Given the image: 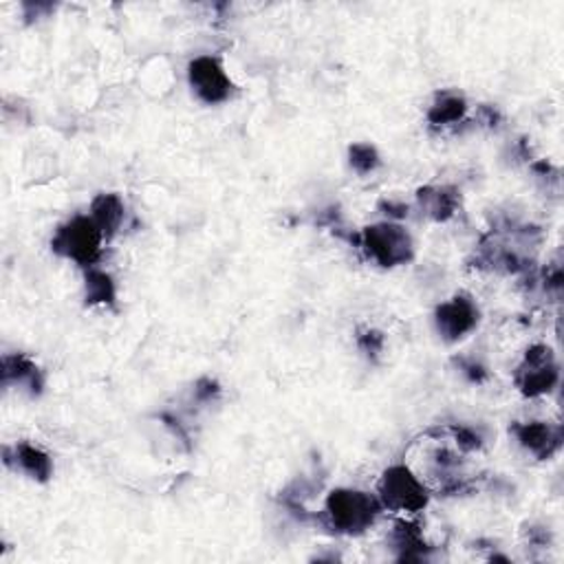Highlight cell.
I'll list each match as a JSON object with an SVG mask.
<instances>
[{"instance_id": "6da1fadb", "label": "cell", "mask_w": 564, "mask_h": 564, "mask_svg": "<svg viewBox=\"0 0 564 564\" xmlns=\"http://www.w3.org/2000/svg\"><path fill=\"white\" fill-rule=\"evenodd\" d=\"M382 514L384 507L375 492L335 487L324 496L322 509L313 514V522L333 536L359 538L378 525Z\"/></svg>"}, {"instance_id": "7a4b0ae2", "label": "cell", "mask_w": 564, "mask_h": 564, "mask_svg": "<svg viewBox=\"0 0 564 564\" xmlns=\"http://www.w3.org/2000/svg\"><path fill=\"white\" fill-rule=\"evenodd\" d=\"M355 248L368 263L380 269L406 267L417 256V245L411 230L398 221H378L357 232Z\"/></svg>"}, {"instance_id": "3957f363", "label": "cell", "mask_w": 564, "mask_h": 564, "mask_svg": "<svg viewBox=\"0 0 564 564\" xmlns=\"http://www.w3.org/2000/svg\"><path fill=\"white\" fill-rule=\"evenodd\" d=\"M384 511L398 516H419L433 500V487L408 463L389 465L375 485Z\"/></svg>"}, {"instance_id": "277c9868", "label": "cell", "mask_w": 564, "mask_h": 564, "mask_svg": "<svg viewBox=\"0 0 564 564\" xmlns=\"http://www.w3.org/2000/svg\"><path fill=\"white\" fill-rule=\"evenodd\" d=\"M106 239L102 230L95 226V221L87 215H73L67 221H62L49 241V248L56 256L73 263L76 267L91 269L102 265Z\"/></svg>"}, {"instance_id": "5b68a950", "label": "cell", "mask_w": 564, "mask_h": 564, "mask_svg": "<svg viewBox=\"0 0 564 564\" xmlns=\"http://www.w3.org/2000/svg\"><path fill=\"white\" fill-rule=\"evenodd\" d=\"M511 382L525 400H542L555 393L560 387V359L555 350L544 342L527 346L514 368Z\"/></svg>"}, {"instance_id": "8992f818", "label": "cell", "mask_w": 564, "mask_h": 564, "mask_svg": "<svg viewBox=\"0 0 564 564\" xmlns=\"http://www.w3.org/2000/svg\"><path fill=\"white\" fill-rule=\"evenodd\" d=\"M187 87L193 95L206 106H221L232 100L237 87L232 76L228 73L223 60L212 54L195 56L185 69Z\"/></svg>"}, {"instance_id": "52a82bcc", "label": "cell", "mask_w": 564, "mask_h": 564, "mask_svg": "<svg viewBox=\"0 0 564 564\" xmlns=\"http://www.w3.org/2000/svg\"><path fill=\"white\" fill-rule=\"evenodd\" d=\"M481 318L483 313L476 298L468 291H457L435 307L433 326L441 342L452 346L468 339L479 329Z\"/></svg>"}, {"instance_id": "ba28073f", "label": "cell", "mask_w": 564, "mask_h": 564, "mask_svg": "<svg viewBox=\"0 0 564 564\" xmlns=\"http://www.w3.org/2000/svg\"><path fill=\"white\" fill-rule=\"evenodd\" d=\"M509 435L514 437L518 448L533 461H551L553 457L560 454L564 446L562 424L546 422V419L514 422L509 426Z\"/></svg>"}, {"instance_id": "9c48e42d", "label": "cell", "mask_w": 564, "mask_h": 564, "mask_svg": "<svg viewBox=\"0 0 564 564\" xmlns=\"http://www.w3.org/2000/svg\"><path fill=\"white\" fill-rule=\"evenodd\" d=\"M0 380H3V389L21 391L30 400L43 398L47 389L45 368L23 350L3 355V361H0Z\"/></svg>"}, {"instance_id": "30bf717a", "label": "cell", "mask_w": 564, "mask_h": 564, "mask_svg": "<svg viewBox=\"0 0 564 564\" xmlns=\"http://www.w3.org/2000/svg\"><path fill=\"white\" fill-rule=\"evenodd\" d=\"M3 463L10 470L23 474L25 479H30L38 485L51 483V479L56 474L54 457L43 446H38L36 441H30V439L16 441L14 446H5Z\"/></svg>"}, {"instance_id": "8fae6325", "label": "cell", "mask_w": 564, "mask_h": 564, "mask_svg": "<svg viewBox=\"0 0 564 564\" xmlns=\"http://www.w3.org/2000/svg\"><path fill=\"white\" fill-rule=\"evenodd\" d=\"M389 546L398 562H430L435 546L428 542L415 516H400L389 531Z\"/></svg>"}, {"instance_id": "7c38bea8", "label": "cell", "mask_w": 564, "mask_h": 564, "mask_svg": "<svg viewBox=\"0 0 564 564\" xmlns=\"http://www.w3.org/2000/svg\"><path fill=\"white\" fill-rule=\"evenodd\" d=\"M463 206L461 191L452 183H426L415 195V208L433 223H450Z\"/></svg>"}, {"instance_id": "4fadbf2b", "label": "cell", "mask_w": 564, "mask_h": 564, "mask_svg": "<svg viewBox=\"0 0 564 564\" xmlns=\"http://www.w3.org/2000/svg\"><path fill=\"white\" fill-rule=\"evenodd\" d=\"M470 113V102L459 89H441L433 95L426 108V124L433 130L457 128L465 122Z\"/></svg>"}, {"instance_id": "5bb4252c", "label": "cell", "mask_w": 564, "mask_h": 564, "mask_svg": "<svg viewBox=\"0 0 564 564\" xmlns=\"http://www.w3.org/2000/svg\"><path fill=\"white\" fill-rule=\"evenodd\" d=\"M89 217L95 221L104 239L111 243L126 226V202L117 193H97L91 199Z\"/></svg>"}, {"instance_id": "9a60e30c", "label": "cell", "mask_w": 564, "mask_h": 564, "mask_svg": "<svg viewBox=\"0 0 564 564\" xmlns=\"http://www.w3.org/2000/svg\"><path fill=\"white\" fill-rule=\"evenodd\" d=\"M82 300L89 309H115L119 300V287L115 276L102 265L82 272Z\"/></svg>"}, {"instance_id": "2e32d148", "label": "cell", "mask_w": 564, "mask_h": 564, "mask_svg": "<svg viewBox=\"0 0 564 564\" xmlns=\"http://www.w3.org/2000/svg\"><path fill=\"white\" fill-rule=\"evenodd\" d=\"M346 161H348V168L357 176H368L382 168V154H380L378 146L370 141L350 143L346 150Z\"/></svg>"}, {"instance_id": "e0dca14e", "label": "cell", "mask_w": 564, "mask_h": 564, "mask_svg": "<svg viewBox=\"0 0 564 564\" xmlns=\"http://www.w3.org/2000/svg\"><path fill=\"white\" fill-rule=\"evenodd\" d=\"M441 435H448L461 454H476L485 448L487 437L479 426L472 424H448Z\"/></svg>"}, {"instance_id": "ac0fdd59", "label": "cell", "mask_w": 564, "mask_h": 564, "mask_svg": "<svg viewBox=\"0 0 564 564\" xmlns=\"http://www.w3.org/2000/svg\"><path fill=\"white\" fill-rule=\"evenodd\" d=\"M355 346L366 361L378 364L387 350V335L375 326H359L355 331Z\"/></svg>"}, {"instance_id": "d6986e66", "label": "cell", "mask_w": 564, "mask_h": 564, "mask_svg": "<svg viewBox=\"0 0 564 564\" xmlns=\"http://www.w3.org/2000/svg\"><path fill=\"white\" fill-rule=\"evenodd\" d=\"M223 400V387L215 378H199L193 387V404L199 408L217 406Z\"/></svg>"}, {"instance_id": "ffe728a7", "label": "cell", "mask_w": 564, "mask_h": 564, "mask_svg": "<svg viewBox=\"0 0 564 564\" xmlns=\"http://www.w3.org/2000/svg\"><path fill=\"white\" fill-rule=\"evenodd\" d=\"M452 364L457 366V370L463 375V378H465L470 384H485L487 378H490L487 366H485L481 359H476V357L457 355V357H452Z\"/></svg>"}, {"instance_id": "44dd1931", "label": "cell", "mask_w": 564, "mask_h": 564, "mask_svg": "<svg viewBox=\"0 0 564 564\" xmlns=\"http://www.w3.org/2000/svg\"><path fill=\"white\" fill-rule=\"evenodd\" d=\"M58 5L56 3H43V0H27V3H21V14L25 25H36L45 19H51L56 14Z\"/></svg>"}, {"instance_id": "7402d4cb", "label": "cell", "mask_w": 564, "mask_h": 564, "mask_svg": "<svg viewBox=\"0 0 564 564\" xmlns=\"http://www.w3.org/2000/svg\"><path fill=\"white\" fill-rule=\"evenodd\" d=\"M522 540H525V544H529L533 549H549L553 542V536H551L549 527L529 522L522 527Z\"/></svg>"}, {"instance_id": "603a6c76", "label": "cell", "mask_w": 564, "mask_h": 564, "mask_svg": "<svg viewBox=\"0 0 564 564\" xmlns=\"http://www.w3.org/2000/svg\"><path fill=\"white\" fill-rule=\"evenodd\" d=\"M378 210H380V215H384V221H398V223H402V219H408V215H411L408 204H404L400 199H389V197L378 204Z\"/></svg>"}, {"instance_id": "cb8c5ba5", "label": "cell", "mask_w": 564, "mask_h": 564, "mask_svg": "<svg viewBox=\"0 0 564 564\" xmlns=\"http://www.w3.org/2000/svg\"><path fill=\"white\" fill-rule=\"evenodd\" d=\"M503 124V113L492 104H481L476 111V126L481 128H498Z\"/></svg>"}]
</instances>
